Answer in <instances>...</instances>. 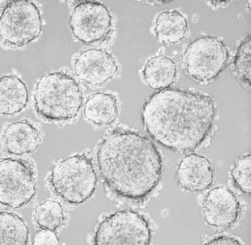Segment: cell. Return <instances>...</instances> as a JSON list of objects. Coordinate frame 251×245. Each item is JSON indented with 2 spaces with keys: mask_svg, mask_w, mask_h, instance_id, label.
Segmentation results:
<instances>
[{
  "mask_svg": "<svg viewBox=\"0 0 251 245\" xmlns=\"http://www.w3.org/2000/svg\"><path fill=\"white\" fill-rule=\"evenodd\" d=\"M176 178L180 187L187 191H205L213 183V167L205 156L192 153L180 161Z\"/></svg>",
  "mask_w": 251,
  "mask_h": 245,
  "instance_id": "7c38bea8",
  "label": "cell"
},
{
  "mask_svg": "<svg viewBox=\"0 0 251 245\" xmlns=\"http://www.w3.org/2000/svg\"><path fill=\"white\" fill-rule=\"evenodd\" d=\"M73 35L85 44L101 42L111 35L113 18L104 4L84 1L75 6L70 19Z\"/></svg>",
  "mask_w": 251,
  "mask_h": 245,
  "instance_id": "9c48e42d",
  "label": "cell"
},
{
  "mask_svg": "<svg viewBox=\"0 0 251 245\" xmlns=\"http://www.w3.org/2000/svg\"><path fill=\"white\" fill-rule=\"evenodd\" d=\"M25 82L16 75L0 77V114L11 116L23 111L28 103Z\"/></svg>",
  "mask_w": 251,
  "mask_h": 245,
  "instance_id": "5bb4252c",
  "label": "cell"
},
{
  "mask_svg": "<svg viewBox=\"0 0 251 245\" xmlns=\"http://www.w3.org/2000/svg\"><path fill=\"white\" fill-rule=\"evenodd\" d=\"M83 103L79 84L63 72L41 76L34 91V105L40 117L49 121H66L77 116Z\"/></svg>",
  "mask_w": 251,
  "mask_h": 245,
  "instance_id": "3957f363",
  "label": "cell"
},
{
  "mask_svg": "<svg viewBox=\"0 0 251 245\" xmlns=\"http://www.w3.org/2000/svg\"><path fill=\"white\" fill-rule=\"evenodd\" d=\"M36 194L32 168L18 159H0V204L13 209L23 207Z\"/></svg>",
  "mask_w": 251,
  "mask_h": 245,
  "instance_id": "ba28073f",
  "label": "cell"
},
{
  "mask_svg": "<svg viewBox=\"0 0 251 245\" xmlns=\"http://www.w3.org/2000/svg\"><path fill=\"white\" fill-rule=\"evenodd\" d=\"M216 106L211 96L177 89L162 90L145 102L141 117L156 143L178 153L191 152L211 133Z\"/></svg>",
  "mask_w": 251,
  "mask_h": 245,
  "instance_id": "6da1fadb",
  "label": "cell"
},
{
  "mask_svg": "<svg viewBox=\"0 0 251 245\" xmlns=\"http://www.w3.org/2000/svg\"><path fill=\"white\" fill-rule=\"evenodd\" d=\"M177 67L168 57L158 55L151 58L143 71V79L152 89H166L176 81Z\"/></svg>",
  "mask_w": 251,
  "mask_h": 245,
  "instance_id": "9a60e30c",
  "label": "cell"
},
{
  "mask_svg": "<svg viewBox=\"0 0 251 245\" xmlns=\"http://www.w3.org/2000/svg\"><path fill=\"white\" fill-rule=\"evenodd\" d=\"M155 33L162 42L175 44L182 41L188 31L187 21L179 12L164 11L157 17L155 22Z\"/></svg>",
  "mask_w": 251,
  "mask_h": 245,
  "instance_id": "e0dca14e",
  "label": "cell"
},
{
  "mask_svg": "<svg viewBox=\"0 0 251 245\" xmlns=\"http://www.w3.org/2000/svg\"><path fill=\"white\" fill-rule=\"evenodd\" d=\"M228 52L225 43L214 37H202L190 43L184 54L186 74L198 82L211 81L226 66Z\"/></svg>",
  "mask_w": 251,
  "mask_h": 245,
  "instance_id": "8992f818",
  "label": "cell"
},
{
  "mask_svg": "<svg viewBox=\"0 0 251 245\" xmlns=\"http://www.w3.org/2000/svg\"><path fill=\"white\" fill-rule=\"evenodd\" d=\"M40 143L38 130L26 120L11 123L3 133V147L10 154H31L37 150Z\"/></svg>",
  "mask_w": 251,
  "mask_h": 245,
  "instance_id": "4fadbf2b",
  "label": "cell"
},
{
  "mask_svg": "<svg viewBox=\"0 0 251 245\" xmlns=\"http://www.w3.org/2000/svg\"><path fill=\"white\" fill-rule=\"evenodd\" d=\"M28 237L27 225L19 215L0 212V245H25Z\"/></svg>",
  "mask_w": 251,
  "mask_h": 245,
  "instance_id": "ac0fdd59",
  "label": "cell"
},
{
  "mask_svg": "<svg viewBox=\"0 0 251 245\" xmlns=\"http://www.w3.org/2000/svg\"><path fill=\"white\" fill-rule=\"evenodd\" d=\"M33 245H58L60 244L58 235L54 231L42 229L37 231L33 236Z\"/></svg>",
  "mask_w": 251,
  "mask_h": 245,
  "instance_id": "7402d4cb",
  "label": "cell"
},
{
  "mask_svg": "<svg viewBox=\"0 0 251 245\" xmlns=\"http://www.w3.org/2000/svg\"><path fill=\"white\" fill-rule=\"evenodd\" d=\"M34 217L41 228L56 230L64 221L62 206L58 202L50 200L45 201L35 209Z\"/></svg>",
  "mask_w": 251,
  "mask_h": 245,
  "instance_id": "d6986e66",
  "label": "cell"
},
{
  "mask_svg": "<svg viewBox=\"0 0 251 245\" xmlns=\"http://www.w3.org/2000/svg\"><path fill=\"white\" fill-rule=\"evenodd\" d=\"M152 238L148 221L131 211H118L104 219L98 226L94 244H150Z\"/></svg>",
  "mask_w": 251,
  "mask_h": 245,
  "instance_id": "52a82bcc",
  "label": "cell"
},
{
  "mask_svg": "<svg viewBox=\"0 0 251 245\" xmlns=\"http://www.w3.org/2000/svg\"><path fill=\"white\" fill-rule=\"evenodd\" d=\"M100 174L112 192L141 200L154 191L161 179L162 159L148 138L129 131H115L98 147Z\"/></svg>",
  "mask_w": 251,
  "mask_h": 245,
  "instance_id": "7a4b0ae2",
  "label": "cell"
},
{
  "mask_svg": "<svg viewBox=\"0 0 251 245\" xmlns=\"http://www.w3.org/2000/svg\"><path fill=\"white\" fill-rule=\"evenodd\" d=\"M97 176L93 164L84 154H76L55 165L50 183L55 193L71 204L87 201L96 191Z\"/></svg>",
  "mask_w": 251,
  "mask_h": 245,
  "instance_id": "277c9868",
  "label": "cell"
},
{
  "mask_svg": "<svg viewBox=\"0 0 251 245\" xmlns=\"http://www.w3.org/2000/svg\"><path fill=\"white\" fill-rule=\"evenodd\" d=\"M251 154L245 155L235 162L231 169V175L235 185L243 193L250 195L251 192Z\"/></svg>",
  "mask_w": 251,
  "mask_h": 245,
  "instance_id": "ffe728a7",
  "label": "cell"
},
{
  "mask_svg": "<svg viewBox=\"0 0 251 245\" xmlns=\"http://www.w3.org/2000/svg\"><path fill=\"white\" fill-rule=\"evenodd\" d=\"M118 103L111 94L98 92L94 94L84 105L86 119L96 125H110L118 116Z\"/></svg>",
  "mask_w": 251,
  "mask_h": 245,
  "instance_id": "2e32d148",
  "label": "cell"
},
{
  "mask_svg": "<svg viewBox=\"0 0 251 245\" xmlns=\"http://www.w3.org/2000/svg\"><path fill=\"white\" fill-rule=\"evenodd\" d=\"M241 211L239 200L226 186L213 188L204 200L203 218L210 227L225 229L233 226L238 220Z\"/></svg>",
  "mask_w": 251,
  "mask_h": 245,
  "instance_id": "30bf717a",
  "label": "cell"
},
{
  "mask_svg": "<svg viewBox=\"0 0 251 245\" xmlns=\"http://www.w3.org/2000/svg\"><path fill=\"white\" fill-rule=\"evenodd\" d=\"M205 245H242L240 241L234 238L229 236H225V235H221L212 237V238L208 239L205 242Z\"/></svg>",
  "mask_w": 251,
  "mask_h": 245,
  "instance_id": "603a6c76",
  "label": "cell"
},
{
  "mask_svg": "<svg viewBox=\"0 0 251 245\" xmlns=\"http://www.w3.org/2000/svg\"><path fill=\"white\" fill-rule=\"evenodd\" d=\"M74 70L82 81L92 86H100L115 75L118 67L115 58L107 51L91 49L76 57Z\"/></svg>",
  "mask_w": 251,
  "mask_h": 245,
  "instance_id": "8fae6325",
  "label": "cell"
},
{
  "mask_svg": "<svg viewBox=\"0 0 251 245\" xmlns=\"http://www.w3.org/2000/svg\"><path fill=\"white\" fill-rule=\"evenodd\" d=\"M42 31V19L33 1L16 0L8 3L0 17V38L4 43L23 47L32 42Z\"/></svg>",
  "mask_w": 251,
  "mask_h": 245,
  "instance_id": "5b68a950",
  "label": "cell"
},
{
  "mask_svg": "<svg viewBox=\"0 0 251 245\" xmlns=\"http://www.w3.org/2000/svg\"><path fill=\"white\" fill-rule=\"evenodd\" d=\"M251 35L245 37L238 49L234 60L235 72L237 77L245 84L251 81Z\"/></svg>",
  "mask_w": 251,
  "mask_h": 245,
  "instance_id": "44dd1931",
  "label": "cell"
}]
</instances>
